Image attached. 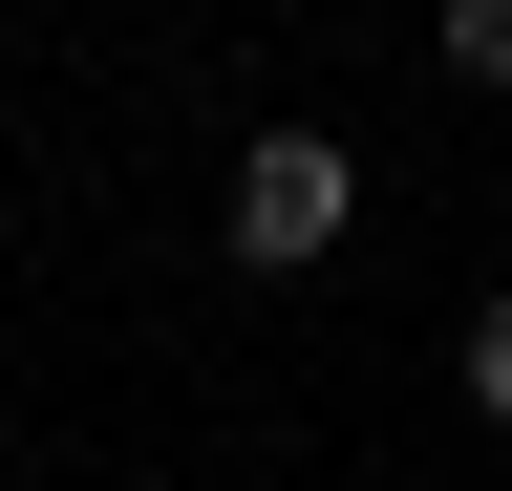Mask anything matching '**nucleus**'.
<instances>
[{
    "instance_id": "f257e3e1",
    "label": "nucleus",
    "mask_w": 512,
    "mask_h": 491,
    "mask_svg": "<svg viewBox=\"0 0 512 491\" xmlns=\"http://www.w3.org/2000/svg\"><path fill=\"white\" fill-rule=\"evenodd\" d=\"M342 214H363V150H320V129H256L235 193H214L235 278H320V257H342Z\"/></svg>"
},
{
    "instance_id": "f03ea898",
    "label": "nucleus",
    "mask_w": 512,
    "mask_h": 491,
    "mask_svg": "<svg viewBox=\"0 0 512 491\" xmlns=\"http://www.w3.org/2000/svg\"><path fill=\"white\" fill-rule=\"evenodd\" d=\"M427 43H448V86H512V0H448Z\"/></svg>"
},
{
    "instance_id": "7ed1b4c3",
    "label": "nucleus",
    "mask_w": 512,
    "mask_h": 491,
    "mask_svg": "<svg viewBox=\"0 0 512 491\" xmlns=\"http://www.w3.org/2000/svg\"><path fill=\"white\" fill-rule=\"evenodd\" d=\"M470 406L512 427V299H470Z\"/></svg>"
}]
</instances>
